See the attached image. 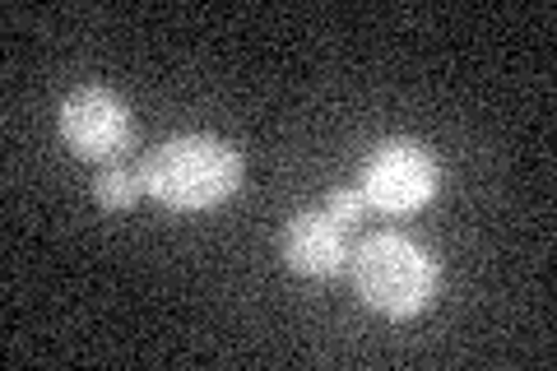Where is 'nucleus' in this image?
Segmentation results:
<instances>
[{
    "label": "nucleus",
    "mask_w": 557,
    "mask_h": 371,
    "mask_svg": "<svg viewBox=\"0 0 557 371\" xmlns=\"http://www.w3.org/2000/svg\"><path fill=\"white\" fill-rule=\"evenodd\" d=\"M139 196H145V176H139V168H131V163H112L94 176V200L102 209H112V214L131 209Z\"/></svg>",
    "instance_id": "6"
},
{
    "label": "nucleus",
    "mask_w": 557,
    "mask_h": 371,
    "mask_svg": "<svg viewBox=\"0 0 557 371\" xmlns=\"http://www.w3.org/2000/svg\"><path fill=\"white\" fill-rule=\"evenodd\" d=\"M354 270V293L358 302L376 316H418L437 302L442 284V264L423 242H413L405 233H372L358 242V251L348 256Z\"/></svg>",
    "instance_id": "2"
},
{
    "label": "nucleus",
    "mask_w": 557,
    "mask_h": 371,
    "mask_svg": "<svg viewBox=\"0 0 557 371\" xmlns=\"http://www.w3.org/2000/svg\"><path fill=\"white\" fill-rule=\"evenodd\" d=\"M321 209L330 219H339L344 227H354V223H362V214H368V200L358 196V186H330Z\"/></svg>",
    "instance_id": "7"
},
{
    "label": "nucleus",
    "mask_w": 557,
    "mask_h": 371,
    "mask_svg": "<svg viewBox=\"0 0 557 371\" xmlns=\"http://www.w3.org/2000/svg\"><path fill=\"white\" fill-rule=\"evenodd\" d=\"M437 186H442V168L432 149L418 145V139H381L362 158L358 172V196L386 219H409L418 209H428Z\"/></svg>",
    "instance_id": "3"
},
{
    "label": "nucleus",
    "mask_w": 557,
    "mask_h": 371,
    "mask_svg": "<svg viewBox=\"0 0 557 371\" xmlns=\"http://www.w3.org/2000/svg\"><path fill=\"white\" fill-rule=\"evenodd\" d=\"M57 131L65 139V149L84 158V163H116L126 149H135L131 102L102 84L70 88L57 112Z\"/></svg>",
    "instance_id": "4"
},
{
    "label": "nucleus",
    "mask_w": 557,
    "mask_h": 371,
    "mask_svg": "<svg viewBox=\"0 0 557 371\" xmlns=\"http://www.w3.org/2000/svg\"><path fill=\"white\" fill-rule=\"evenodd\" d=\"M278 256L293 274L302 279H330V274H344L348 270V227L339 219H330L321 205L298 209L288 223H284V237H278Z\"/></svg>",
    "instance_id": "5"
},
{
    "label": "nucleus",
    "mask_w": 557,
    "mask_h": 371,
    "mask_svg": "<svg viewBox=\"0 0 557 371\" xmlns=\"http://www.w3.org/2000/svg\"><path fill=\"white\" fill-rule=\"evenodd\" d=\"M139 176L145 196L172 214H205L242 186V149L219 135H177L145 153Z\"/></svg>",
    "instance_id": "1"
}]
</instances>
